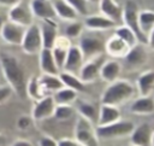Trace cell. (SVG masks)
Segmentation results:
<instances>
[{
  "label": "cell",
  "mask_w": 154,
  "mask_h": 146,
  "mask_svg": "<svg viewBox=\"0 0 154 146\" xmlns=\"http://www.w3.org/2000/svg\"><path fill=\"white\" fill-rule=\"evenodd\" d=\"M0 68L2 75L6 80V83L13 89V93L17 94L20 99L26 97V71L25 66L20 59L7 52L0 49Z\"/></svg>",
  "instance_id": "cell-1"
},
{
  "label": "cell",
  "mask_w": 154,
  "mask_h": 146,
  "mask_svg": "<svg viewBox=\"0 0 154 146\" xmlns=\"http://www.w3.org/2000/svg\"><path fill=\"white\" fill-rule=\"evenodd\" d=\"M135 94V86L128 80H116L106 87L101 95V104L119 106L130 100Z\"/></svg>",
  "instance_id": "cell-2"
},
{
  "label": "cell",
  "mask_w": 154,
  "mask_h": 146,
  "mask_svg": "<svg viewBox=\"0 0 154 146\" xmlns=\"http://www.w3.org/2000/svg\"><path fill=\"white\" fill-rule=\"evenodd\" d=\"M78 39H79L78 47L82 51L84 62L103 54L106 40L102 37L100 31H93V30H88L87 33L83 31V34Z\"/></svg>",
  "instance_id": "cell-3"
},
{
  "label": "cell",
  "mask_w": 154,
  "mask_h": 146,
  "mask_svg": "<svg viewBox=\"0 0 154 146\" xmlns=\"http://www.w3.org/2000/svg\"><path fill=\"white\" fill-rule=\"evenodd\" d=\"M138 13L140 6L136 0H125L122 6V22L129 27L137 36L138 42L147 45V36L141 31L138 27Z\"/></svg>",
  "instance_id": "cell-4"
},
{
  "label": "cell",
  "mask_w": 154,
  "mask_h": 146,
  "mask_svg": "<svg viewBox=\"0 0 154 146\" xmlns=\"http://www.w3.org/2000/svg\"><path fill=\"white\" fill-rule=\"evenodd\" d=\"M75 140L79 146H99V138L96 135L93 123L83 116H78L75 127Z\"/></svg>",
  "instance_id": "cell-5"
},
{
  "label": "cell",
  "mask_w": 154,
  "mask_h": 146,
  "mask_svg": "<svg viewBox=\"0 0 154 146\" xmlns=\"http://www.w3.org/2000/svg\"><path fill=\"white\" fill-rule=\"evenodd\" d=\"M135 124L131 121H117L106 125H96L95 132L97 138L102 139H116L130 135L134 130Z\"/></svg>",
  "instance_id": "cell-6"
},
{
  "label": "cell",
  "mask_w": 154,
  "mask_h": 146,
  "mask_svg": "<svg viewBox=\"0 0 154 146\" xmlns=\"http://www.w3.org/2000/svg\"><path fill=\"white\" fill-rule=\"evenodd\" d=\"M20 47H22V51L29 56H34V54L40 53V51L43 48V45H42L41 30H40L38 24L32 23L25 28Z\"/></svg>",
  "instance_id": "cell-7"
},
{
  "label": "cell",
  "mask_w": 154,
  "mask_h": 146,
  "mask_svg": "<svg viewBox=\"0 0 154 146\" xmlns=\"http://www.w3.org/2000/svg\"><path fill=\"white\" fill-rule=\"evenodd\" d=\"M123 60H124V66L129 71H135L144 66L148 62V52H147L146 45L137 42L136 45L130 47V49L128 51Z\"/></svg>",
  "instance_id": "cell-8"
},
{
  "label": "cell",
  "mask_w": 154,
  "mask_h": 146,
  "mask_svg": "<svg viewBox=\"0 0 154 146\" xmlns=\"http://www.w3.org/2000/svg\"><path fill=\"white\" fill-rule=\"evenodd\" d=\"M103 62H105L103 54L97 56L93 59L85 60L78 71V77L82 80V82H84V83L94 82L99 77L100 69H101V65Z\"/></svg>",
  "instance_id": "cell-9"
},
{
  "label": "cell",
  "mask_w": 154,
  "mask_h": 146,
  "mask_svg": "<svg viewBox=\"0 0 154 146\" xmlns=\"http://www.w3.org/2000/svg\"><path fill=\"white\" fill-rule=\"evenodd\" d=\"M55 109V103L52 95L47 94L35 101V105L31 111L32 121H45L49 117H53V112Z\"/></svg>",
  "instance_id": "cell-10"
},
{
  "label": "cell",
  "mask_w": 154,
  "mask_h": 146,
  "mask_svg": "<svg viewBox=\"0 0 154 146\" xmlns=\"http://www.w3.org/2000/svg\"><path fill=\"white\" fill-rule=\"evenodd\" d=\"M24 31H25V27H22L11 21H6L1 29L0 36L8 45L20 46L23 36H24Z\"/></svg>",
  "instance_id": "cell-11"
},
{
  "label": "cell",
  "mask_w": 154,
  "mask_h": 146,
  "mask_svg": "<svg viewBox=\"0 0 154 146\" xmlns=\"http://www.w3.org/2000/svg\"><path fill=\"white\" fill-rule=\"evenodd\" d=\"M7 19L25 28L34 23V16L31 13L30 7L23 5L22 2L10 7L7 13Z\"/></svg>",
  "instance_id": "cell-12"
},
{
  "label": "cell",
  "mask_w": 154,
  "mask_h": 146,
  "mask_svg": "<svg viewBox=\"0 0 154 146\" xmlns=\"http://www.w3.org/2000/svg\"><path fill=\"white\" fill-rule=\"evenodd\" d=\"M40 25L42 45L45 48H52L58 35H59V27L55 19H42Z\"/></svg>",
  "instance_id": "cell-13"
},
{
  "label": "cell",
  "mask_w": 154,
  "mask_h": 146,
  "mask_svg": "<svg viewBox=\"0 0 154 146\" xmlns=\"http://www.w3.org/2000/svg\"><path fill=\"white\" fill-rule=\"evenodd\" d=\"M83 24H84V28H87V30H93V31H105V30L114 29L118 25V23L105 17L101 13L85 16Z\"/></svg>",
  "instance_id": "cell-14"
},
{
  "label": "cell",
  "mask_w": 154,
  "mask_h": 146,
  "mask_svg": "<svg viewBox=\"0 0 154 146\" xmlns=\"http://www.w3.org/2000/svg\"><path fill=\"white\" fill-rule=\"evenodd\" d=\"M129 49V45L116 34L105 41V52L114 59H123Z\"/></svg>",
  "instance_id": "cell-15"
},
{
  "label": "cell",
  "mask_w": 154,
  "mask_h": 146,
  "mask_svg": "<svg viewBox=\"0 0 154 146\" xmlns=\"http://www.w3.org/2000/svg\"><path fill=\"white\" fill-rule=\"evenodd\" d=\"M29 7L34 17L42 19H55L53 2L51 0H30Z\"/></svg>",
  "instance_id": "cell-16"
},
{
  "label": "cell",
  "mask_w": 154,
  "mask_h": 146,
  "mask_svg": "<svg viewBox=\"0 0 154 146\" xmlns=\"http://www.w3.org/2000/svg\"><path fill=\"white\" fill-rule=\"evenodd\" d=\"M84 63V58L82 54V51L79 49L78 46L71 45L69 51H67V56L63 66V71H67V72H72L78 75V71L81 69V66Z\"/></svg>",
  "instance_id": "cell-17"
},
{
  "label": "cell",
  "mask_w": 154,
  "mask_h": 146,
  "mask_svg": "<svg viewBox=\"0 0 154 146\" xmlns=\"http://www.w3.org/2000/svg\"><path fill=\"white\" fill-rule=\"evenodd\" d=\"M153 135V128L149 123L144 122L135 127L130 134V140L134 145L138 146H150Z\"/></svg>",
  "instance_id": "cell-18"
},
{
  "label": "cell",
  "mask_w": 154,
  "mask_h": 146,
  "mask_svg": "<svg viewBox=\"0 0 154 146\" xmlns=\"http://www.w3.org/2000/svg\"><path fill=\"white\" fill-rule=\"evenodd\" d=\"M122 64L119 63V60L117 59H109V60H105L101 65V69H100V74H99V77L107 82V83H111L116 80L119 78L120 74H122Z\"/></svg>",
  "instance_id": "cell-19"
},
{
  "label": "cell",
  "mask_w": 154,
  "mask_h": 146,
  "mask_svg": "<svg viewBox=\"0 0 154 146\" xmlns=\"http://www.w3.org/2000/svg\"><path fill=\"white\" fill-rule=\"evenodd\" d=\"M70 46H71V40L69 37H66L65 35L64 36L58 35L53 47L51 48L52 53H53V57H54V60H55V63H57V65L60 70L64 66V63H65V59H66L67 51H69Z\"/></svg>",
  "instance_id": "cell-20"
},
{
  "label": "cell",
  "mask_w": 154,
  "mask_h": 146,
  "mask_svg": "<svg viewBox=\"0 0 154 146\" xmlns=\"http://www.w3.org/2000/svg\"><path fill=\"white\" fill-rule=\"evenodd\" d=\"M38 63H40V69L42 74H51V75H59L60 69L58 68L52 49L51 48H42L38 53Z\"/></svg>",
  "instance_id": "cell-21"
},
{
  "label": "cell",
  "mask_w": 154,
  "mask_h": 146,
  "mask_svg": "<svg viewBox=\"0 0 154 146\" xmlns=\"http://www.w3.org/2000/svg\"><path fill=\"white\" fill-rule=\"evenodd\" d=\"M97 4L101 14L116 23L122 22V6L117 0H99Z\"/></svg>",
  "instance_id": "cell-22"
},
{
  "label": "cell",
  "mask_w": 154,
  "mask_h": 146,
  "mask_svg": "<svg viewBox=\"0 0 154 146\" xmlns=\"http://www.w3.org/2000/svg\"><path fill=\"white\" fill-rule=\"evenodd\" d=\"M130 112L135 115H152L154 113V98L152 95H140L130 105Z\"/></svg>",
  "instance_id": "cell-23"
},
{
  "label": "cell",
  "mask_w": 154,
  "mask_h": 146,
  "mask_svg": "<svg viewBox=\"0 0 154 146\" xmlns=\"http://www.w3.org/2000/svg\"><path fill=\"white\" fill-rule=\"evenodd\" d=\"M55 17L64 21V22H72L77 21L78 14L77 12L65 1V0H52Z\"/></svg>",
  "instance_id": "cell-24"
},
{
  "label": "cell",
  "mask_w": 154,
  "mask_h": 146,
  "mask_svg": "<svg viewBox=\"0 0 154 146\" xmlns=\"http://www.w3.org/2000/svg\"><path fill=\"white\" fill-rule=\"evenodd\" d=\"M120 119V111L117 106L101 104L99 109V118H97V125H106L113 122H117Z\"/></svg>",
  "instance_id": "cell-25"
},
{
  "label": "cell",
  "mask_w": 154,
  "mask_h": 146,
  "mask_svg": "<svg viewBox=\"0 0 154 146\" xmlns=\"http://www.w3.org/2000/svg\"><path fill=\"white\" fill-rule=\"evenodd\" d=\"M136 87L140 95H152V93L154 92V70L143 71L137 78Z\"/></svg>",
  "instance_id": "cell-26"
},
{
  "label": "cell",
  "mask_w": 154,
  "mask_h": 146,
  "mask_svg": "<svg viewBox=\"0 0 154 146\" xmlns=\"http://www.w3.org/2000/svg\"><path fill=\"white\" fill-rule=\"evenodd\" d=\"M40 84L42 87V90L45 92V94L47 93H54L58 89L63 88L64 84L59 77V75H51V74H42L38 77Z\"/></svg>",
  "instance_id": "cell-27"
},
{
  "label": "cell",
  "mask_w": 154,
  "mask_h": 146,
  "mask_svg": "<svg viewBox=\"0 0 154 146\" xmlns=\"http://www.w3.org/2000/svg\"><path fill=\"white\" fill-rule=\"evenodd\" d=\"M59 77H60L64 87L71 88V89L76 90L77 93L85 90V83L82 82V80L78 77V75L72 74V72H67V71H60Z\"/></svg>",
  "instance_id": "cell-28"
},
{
  "label": "cell",
  "mask_w": 154,
  "mask_h": 146,
  "mask_svg": "<svg viewBox=\"0 0 154 146\" xmlns=\"http://www.w3.org/2000/svg\"><path fill=\"white\" fill-rule=\"evenodd\" d=\"M52 97L54 99L55 105H71L72 103H75L77 100L78 93L71 88L63 87V88L58 89L57 92H54Z\"/></svg>",
  "instance_id": "cell-29"
},
{
  "label": "cell",
  "mask_w": 154,
  "mask_h": 146,
  "mask_svg": "<svg viewBox=\"0 0 154 146\" xmlns=\"http://www.w3.org/2000/svg\"><path fill=\"white\" fill-rule=\"evenodd\" d=\"M77 109H78V113L81 116H83L84 118H87L90 123H93V124L97 123L99 109L94 104H91L89 101H79Z\"/></svg>",
  "instance_id": "cell-30"
},
{
  "label": "cell",
  "mask_w": 154,
  "mask_h": 146,
  "mask_svg": "<svg viewBox=\"0 0 154 146\" xmlns=\"http://www.w3.org/2000/svg\"><path fill=\"white\" fill-rule=\"evenodd\" d=\"M138 27L141 31L148 36L154 27V11L153 10H140L138 13Z\"/></svg>",
  "instance_id": "cell-31"
},
{
  "label": "cell",
  "mask_w": 154,
  "mask_h": 146,
  "mask_svg": "<svg viewBox=\"0 0 154 146\" xmlns=\"http://www.w3.org/2000/svg\"><path fill=\"white\" fill-rule=\"evenodd\" d=\"M25 90H26V97H29L30 99H32L35 101H37L42 97L47 95L42 90V87H41L40 81H38V76H31L28 78Z\"/></svg>",
  "instance_id": "cell-32"
},
{
  "label": "cell",
  "mask_w": 154,
  "mask_h": 146,
  "mask_svg": "<svg viewBox=\"0 0 154 146\" xmlns=\"http://www.w3.org/2000/svg\"><path fill=\"white\" fill-rule=\"evenodd\" d=\"M114 34H116L117 36H119L122 40H124V41L129 45V47H132L134 45H136V43L138 42L136 34H135L129 27H126V25H124V24L117 25V27L114 28Z\"/></svg>",
  "instance_id": "cell-33"
},
{
  "label": "cell",
  "mask_w": 154,
  "mask_h": 146,
  "mask_svg": "<svg viewBox=\"0 0 154 146\" xmlns=\"http://www.w3.org/2000/svg\"><path fill=\"white\" fill-rule=\"evenodd\" d=\"M83 31H84V24L78 21L69 22L65 27V36L69 37L70 40L78 39L83 34Z\"/></svg>",
  "instance_id": "cell-34"
},
{
  "label": "cell",
  "mask_w": 154,
  "mask_h": 146,
  "mask_svg": "<svg viewBox=\"0 0 154 146\" xmlns=\"http://www.w3.org/2000/svg\"><path fill=\"white\" fill-rule=\"evenodd\" d=\"M73 115H75V109L71 105H55L53 112V117L60 122L70 119Z\"/></svg>",
  "instance_id": "cell-35"
},
{
  "label": "cell",
  "mask_w": 154,
  "mask_h": 146,
  "mask_svg": "<svg viewBox=\"0 0 154 146\" xmlns=\"http://www.w3.org/2000/svg\"><path fill=\"white\" fill-rule=\"evenodd\" d=\"M76 12L78 16H88L89 14V1L88 0H65Z\"/></svg>",
  "instance_id": "cell-36"
},
{
  "label": "cell",
  "mask_w": 154,
  "mask_h": 146,
  "mask_svg": "<svg viewBox=\"0 0 154 146\" xmlns=\"http://www.w3.org/2000/svg\"><path fill=\"white\" fill-rule=\"evenodd\" d=\"M12 95H13V89L7 83L0 84V105L7 103Z\"/></svg>",
  "instance_id": "cell-37"
},
{
  "label": "cell",
  "mask_w": 154,
  "mask_h": 146,
  "mask_svg": "<svg viewBox=\"0 0 154 146\" xmlns=\"http://www.w3.org/2000/svg\"><path fill=\"white\" fill-rule=\"evenodd\" d=\"M31 123H32V118L30 116H26V115H22L17 118V122H16V125L19 130H28L30 127H31Z\"/></svg>",
  "instance_id": "cell-38"
},
{
  "label": "cell",
  "mask_w": 154,
  "mask_h": 146,
  "mask_svg": "<svg viewBox=\"0 0 154 146\" xmlns=\"http://www.w3.org/2000/svg\"><path fill=\"white\" fill-rule=\"evenodd\" d=\"M38 146H58V141L51 136H42L38 140Z\"/></svg>",
  "instance_id": "cell-39"
},
{
  "label": "cell",
  "mask_w": 154,
  "mask_h": 146,
  "mask_svg": "<svg viewBox=\"0 0 154 146\" xmlns=\"http://www.w3.org/2000/svg\"><path fill=\"white\" fill-rule=\"evenodd\" d=\"M58 146H79L78 142L75 139H69V138H63L58 141Z\"/></svg>",
  "instance_id": "cell-40"
},
{
  "label": "cell",
  "mask_w": 154,
  "mask_h": 146,
  "mask_svg": "<svg viewBox=\"0 0 154 146\" xmlns=\"http://www.w3.org/2000/svg\"><path fill=\"white\" fill-rule=\"evenodd\" d=\"M10 146H34V145L26 139H17Z\"/></svg>",
  "instance_id": "cell-41"
},
{
  "label": "cell",
  "mask_w": 154,
  "mask_h": 146,
  "mask_svg": "<svg viewBox=\"0 0 154 146\" xmlns=\"http://www.w3.org/2000/svg\"><path fill=\"white\" fill-rule=\"evenodd\" d=\"M19 2H22V0H0V6L12 7V6H14Z\"/></svg>",
  "instance_id": "cell-42"
},
{
  "label": "cell",
  "mask_w": 154,
  "mask_h": 146,
  "mask_svg": "<svg viewBox=\"0 0 154 146\" xmlns=\"http://www.w3.org/2000/svg\"><path fill=\"white\" fill-rule=\"evenodd\" d=\"M147 45H148L152 49H154V27H153V29L150 30V33H149L148 36H147Z\"/></svg>",
  "instance_id": "cell-43"
},
{
  "label": "cell",
  "mask_w": 154,
  "mask_h": 146,
  "mask_svg": "<svg viewBox=\"0 0 154 146\" xmlns=\"http://www.w3.org/2000/svg\"><path fill=\"white\" fill-rule=\"evenodd\" d=\"M0 146H7V140L4 134L0 133Z\"/></svg>",
  "instance_id": "cell-44"
},
{
  "label": "cell",
  "mask_w": 154,
  "mask_h": 146,
  "mask_svg": "<svg viewBox=\"0 0 154 146\" xmlns=\"http://www.w3.org/2000/svg\"><path fill=\"white\" fill-rule=\"evenodd\" d=\"M5 18H4V16H1L0 14V33H1V29H2V27H4V24H5Z\"/></svg>",
  "instance_id": "cell-45"
},
{
  "label": "cell",
  "mask_w": 154,
  "mask_h": 146,
  "mask_svg": "<svg viewBox=\"0 0 154 146\" xmlns=\"http://www.w3.org/2000/svg\"><path fill=\"white\" fill-rule=\"evenodd\" d=\"M152 146H154V130H153V135H152V142H150Z\"/></svg>",
  "instance_id": "cell-46"
},
{
  "label": "cell",
  "mask_w": 154,
  "mask_h": 146,
  "mask_svg": "<svg viewBox=\"0 0 154 146\" xmlns=\"http://www.w3.org/2000/svg\"><path fill=\"white\" fill-rule=\"evenodd\" d=\"M88 1H89V2H90V4H94V2H97V1H99V0H88Z\"/></svg>",
  "instance_id": "cell-47"
},
{
  "label": "cell",
  "mask_w": 154,
  "mask_h": 146,
  "mask_svg": "<svg viewBox=\"0 0 154 146\" xmlns=\"http://www.w3.org/2000/svg\"><path fill=\"white\" fill-rule=\"evenodd\" d=\"M132 146H138V145H132Z\"/></svg>",
  "instance_id": "cell-48"
},
{
  "label": "cell",
  "mask_w": 154,
  "mask_h": 146,
  "mask_svg": "<svg viewBox=\"0 0 154 146\" xmlns=\"http://www.w3.org/2000/svg\"><path fill=\"white\" fill-rule=\"evenodd\" d=\"M51 1H52V0H51Z\"/></svg>",
  "instance_id": "cell-49"
}]
</instances>
